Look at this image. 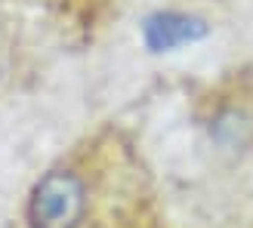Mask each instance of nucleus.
Wrapping results in <instances>:
<instances>
[{
    "label": "nucleus",
    "mask_w": 253,
    "mask_h": 228,
    "mask_svg": "<svg viewBox=\"0 0 253 228\" xmlns=\"http://www.w3.org/2000/svg\"><path fill=\"white\" fill-rule=\"evenodd\" d=\"M86 210L84 182L71 170H53L34 185L28 200L31 228H81Z\"/></svg>",
    "instance_id": "obj_1"
},
{
    "label": "nucleus",
    "mask_w": 253,
    "mask_h": 228,
    "mask_svg": "<svg viewBox=\"0 0 253 228\" xmlns=\"http://www.w3.org/2000/svg\"><path fill=\"white\" fill-rule=\"evenodd\" d=\"M207 22L188 12H176V9H164V12H151L142 22V40L151 53H173L179 46H188L207 37Z\"/></svg>",
    "instance_id": "obj_2"
}]
</instances>
